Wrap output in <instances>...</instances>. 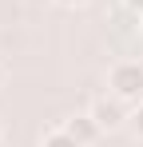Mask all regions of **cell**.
<instances>
[{
  "label": "cell",
  "mask_w": 143,
  "mask_h": 147,
  "mask_svg": "<svg viewBox=\"0 0 143 147\" xmlns=\"http://www.w3.org/2000/svg\"><path fill=\"white\" fill-rule=\"evenodd\" d=\"M0 88H4V68H0Z\"/></svg>",
  "instance_id": "8"
},
{
  "label": "cell",
  "mask_w": 143,
  "mask_h": 147,
  "mask_svg": "<svg viewBox=\"0 0 143 147\" xmlns=\"http://www.w3.org/2000/svg\"><path fill=\"white\" fill-rule=\"evenodd\" d=\"M88 111H92V119L99 123L103 131H119V127L127 123V115H131V111H127V103H123V99H115V96H99Z\"/></svg>",
  "instance_id": "2"
},
{
  "label": "cell",
  "mask_w": 143,
  "mask_h": 147,
  "mask_svg": "<svg viewBox=\"0 0 143 147\" xmlns=\"http://www.w3.org/2000/svg\"><path fill=\"white\" fill-rule=\"evenodd\" d=\"M40 147H84V143H80V139H72L64 127H52L44 139H40Z\"/></svg>",
  "instance_id": "4"
},
{
  "label": "cell",
  "mask_w": 143,
  "mask_h": 147,
  "mask_svg": "<svg viewBox=\"0 0 143 147\" xmlns=\"http://www.w3.org/2000/svg\"><path fill=\"white\" fill-rule=\"evenodd\" d=\"M123 4H127V8H131V12H135V16L143 20V0H123Z\"/></svg>",
  "instance_id": "6"
},
{
  "label": "cell",
  "mask_w": 143,
  "mask_h": 147,
  "mask_svg": "<svg viewBox=\"0 0 143 147\" xmlns=\"http://www.w3.org/2000/svg\"><path fill=\"white\" fill-rule=\"evenodd\" d=\"M56 4H64V8H80L84 0H56Z\"/></svg>",
  "instance_id": "7"
},
{
  "label": "cell",
  "mask_w": 143,
  "mask_h": 147,
  "mask_svg": "<svg viewBox=\"0 0 143 147\" xmlns=\"http://www.w3.org/2000/svg\"><path fill=\"white\" fill-rule=\"evenodd\" d=\"M60 127L68 131L72 139H80V143H84V147H92L95 139L103 135V127H99V123L92 119V111H84V115H72V119H64V123H60Z\"/></svg>",
  "instance_id": "3"
},
{
  "label": "cell",
  "mask_w": 143,
  "mask_h": 147,
  "mask_svg": "<svg viewBox=\"0 0 143 147\" xmlns=\"http://www.w3.org/2000/svg\"><path fill=\"white\" fill-rule=\"evenodd\" d=\"M107 96L123 99V103H143V64L139 60H115L107 72Z\"/></svg>",
  "instance_id": "1"
},
{
  "label": "cell",
  "mask_w": 143,
  "mask_h": 147,
  "mask_svg": "<svg viewBox=\"0 0 143 147\" xmlns=\"http://www.w3.org/2000/svg\"><path fill=\"white\" fill-rule=\"evenodd\" d=\"M127 127H131V135L143 143V103H135V107H131V115H127Z\"/></svg>",
  "instance_id": "5"
},
{
  "label": "cell",
  "mask_w": 143,
  "mask_h": 147,
  "mask_svg": "<svg viewBox=\"0 0 143 147\" xmlns=\"http://www.w3.org/2000/svg\"><path fill=\"white\" fill-rule=\"evenodd\" d=\"M0 139H4V131H0Z\"/></svg>",
  "instance_id": "9"
}]
</instances>
